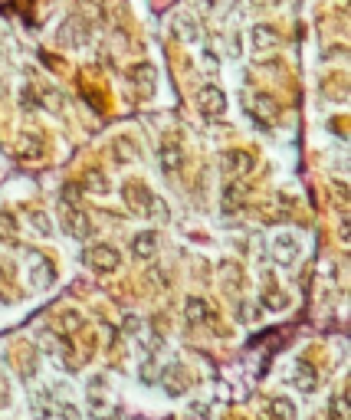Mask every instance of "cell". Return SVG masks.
Here are the masks:
<instances>
[{
  "label": "cell",
  "instance_id": "obj_1",
  "mask_svg": "<svg viewBox=\"0 0 351 420\" xmlns=\"http://www.w3.org/2000/svg\"><path fill=\"white\" fill-rule=\"evenodd\" d=\"M82 263H86L95 276H109L122 266V253L112 247V243H92V247L82 253Z\"/></svg>",
  "mask_w": 351,
  "mask_h": 420
},
{
  "label": "cell",
  "instance_id": "obj_2",
  "mask_svg": "<svg viewBox=\"0 0 351 420\" xmlns=\"http://www.w3.org/2000/svg\"><path fill=\"white\" fill-rule=\"evenodd\" d=\"M60 223H63V230H66V237H72V240H82V243H86L89 237L95 233L89 214L82 210V207H72V204H60Z\"/></svg>",
  "mask_w": 351,
  "mask_h": 420
},
{
  "label": "cell",
  "instance_id": "obj_3",
  "mask_svg": "<svg viewBox=\"0 0 351 420\" xmlns=\"http://www.w3.org/2000/svg\"><path fill=\"white\" fill-rule=\"evenodd\" d=\"M253 168H256V158L249 155V151H243V148H233V151H227V155L220 158V171L230 181L247 178Z\"/></svg>",
  "mask_w": 351,
  "mask_h": 420
},
{
  "label": "cell",
  "instance_id": "obj_4",
  "mask_svg": "<svg viewBox=\"0 0 351 420\" xmlns=\"http://www.w3.org/2000/svg\"><path fill=\"white\" fill-rule=\"evenodd\" d=\"M151 188L148 184H141V181H125L122 184V200H125V207H129L131 214H148V204H151Z\"/></svg>",
  "mask_w": 351,
  "mask_h": 420
},
{
  "label": "cell",
  "instance_id": "obj_5",
  "mask_svg": "<svg viewBox=\"0 0 351 420\" xmlns=\"http://www.w3.org/2000/svg\"><path fill=\"white\" fill-rule=\"evenodd\" d=\"M171 30H174V36H178L180 43H188V46L204 40V26H200L198 14H190V10H180L178 17H174Z\"/></svg>",
  "mask_w": 351,
  "mask_h": 420
},
{
  "label": "cell",
  "instance_id": "obj_6",
  "mask_svg": "<svg viewBox=\"0 0 351 420\" xmlns=\"http://www.w3.org/2000/svg\"><path fill=\"white\" fill-rule=\"evenodd\" d=\"M198 109L204 112L207 119H220L227 112V92L220 86H204L198 92Z\"/></svg>",
  "mask_w": 351,
  "mask_h": 420
},
{
  "label": "cell",
  "instance_id": "obj_7",
  "mask_svg": "<svg viewBox=\"0 0 351 420\" xmlns=\"http://www.w3.org/2000/svg\"><path fill=\"white\" fill-rule=\"evenodd\" d=\"M129 79H131V86H135V92L141 95V99H151L154 89H158V69H154L151 63H138V66H131Z\"/></svg>",
  "mask_w": 351,
  "mask_h": 420
},
{
  "label": "cell",
  "instance_id": "obj_8",
  "mask_svg": "<svg viewBox=\"0 0 351 420\" xmlns=\"http://www.w3.org/2000/svg\"><path fill=\"white\" fill-rule=\"evenodd\" d=\"M158 384H161L171 397H180V394H188L190 377H188V371H184V365H168V368H161Z\"/></svg>",
  "mask_w": 351,
  "mask_h": 420
},
{
  "label": "cell",
  "instance_id": "obj_9",
  "mask_svg": "<svg viewBox=\"0 0 351 420\" xmlns=\"http://www.w3.org/2000/svg\"><path fill=\"white\" fill-rule=\"evenodd\" d=\"M26 279H30L33 289H50L53 279H56V269H53V263L46 257L30 253V273H26Z\"/></svg>",
  "mask_w": 351,
  "mask_h": 420
},
{
  "label": "cell",
  "instance_id": "obj_10",
  "mask_svg": "<svg viewBox=\"0 0 351 420\" xmlns=\"http://www.w3.org/2000/svg\"><path fill=\"white\" fill-rule=\"evenodd\" d=\"M273 253H276V259H283V266H292L296 259H299V253H302L299 237H296V233H289V230L276 233V240H273Z\"/></svg>",
  "mask_w": 351,
  "mask_h": 420
},
{
  "label": "cell",
  "instance_id": "obj_11",
  "mask_svg": "<svg viewBox=\"0 0 351 420\" xmlns=\"http://www.w3.org/2000/svg\"><path fill=\"white\" fill-rule=\"evenodd\" d=\"M243 200H247V184H240V181H230V184H223L220 190V210L227 217L240 214L243 210Z\"/></svg>",
  "mask_w": 351,
  "mask_h": 420
},
{
  "label": "cell",
  "instance_id": "obj_12",
  "mask_svg": "<svg viewBox=\"0 0 351 420\" xmlns=\"http://www.w3.org/2000/svg\"><path fill=\"white\" fill-rule=\"evenodd\" d=\"M131 257L138 259V263H151L154 257H158V233L154 230H141L131 237Z\"/></svg>",
  "mask_w": 351,
  "mask_h": 420
},
{
  "label": "cell",
  "instance_id": "obj_13",
  "mask_svg": "<svg viewBox=\"0 0 351 420\" xmlns=\"http://www.w3.org/2000/svg\"><path fill=\"white\" fill-rule=\"evenodd\" d=\"M289 384L296 387V391H302V394L315 391V368H312L306 358H296L292 361V371H289Z\"/></svg>",
  "mask_w": 351,
  "mask_h": 420
},
{
  "label": "cell",
  "instance_id": "obj_14",
  "mask_svg": "<svg viewBox=\"0 0 351 420\" xmlns=\"http://www.w3.org/2000/svg\"><path fill=\"white\" fill-rule=\"evenodd\" d=\"M109 155L115 158V164H131V161H138V158H141V145H138V141H131L129 135H119V138H112Z\"/></svg>",
  "mask_w": 351,
  "mask_h": 420
},
{
  "label": "cell",
  "instance_id": "obj_15",
  "mask_svg": "<svg viewBox=\"0 0 351 420\" xmlns=\"http://www.w3.org/2000/svg\"><path fill=\"white\" fill-rule=\"evenodd\" d=\"M249 112H253V119H259V122H276L279 119V102L266 92H253L249 95Z\"/></svg>",
  "mask_w": 351,
  "mask_h": 420
},
{
  "label": "cell",
  "instance_id": "obj_16",
  "mask_svg": "<svg viewBox=\"0 0 351 420\" xmlns=\"http://www.w3.org/2000/svg\"><path fill=\"white\" fill-rule=\"evenodd\" d=\"M86 36H89V26H86V20L82 17H69L66 23L56 30V40H60L63 46H79Z\"/></svg>",
  "mask_w": 351,
  "mask_h": 420
},
{
  "label": "cell",
  "instance_id": "obj_17",
  "mask_svg": "<svg viewBox=\"0 0 351 420\" xmlns=\"http://www.w3.org/2000/svg\"><path fill=\"white\" fill-rule=\"evenodd\" d=\"M158 164H161V171L168 174V178L180 174V168H184V151H180L178 141H164L161 155H158Z\"/></svg>",
  "mask_w": 351,
  "mask_h": 420
},
{
  "label": "cell",
  "instance_id": "obj_18",
  "mask_svg": "<svg viewBox=\"0 0 351 420\" xmlns=\"http://www.w3.org/2000/svg\"><path fill=\"white\" fill-rule=\"evenodd\" d=\"M17 155H20V158H26V161H40V158L46 155L43 138L33 135V131H23V135L17 138Z\"/></svg>",
  "mask_w": 351,
  "mask_h": 420
},
{
  "label": "cell",
  "instance_id": "obj_19",
  "mask_svg": "<svg viewBox=\"0 0 351 420\" xmlns=\"http://www.w3.org/2000/svg\"><path fill=\"white\" fill-rule=\"evenodd\" d=\"M184 312H188V325H194V328H198V325H210V322H214V309H210L200 296H190L188 306H184Z\"/></svg>",
  "mask_w": 351,
  "mask_h": 420
},
{
  "label": "cell",
  "instance_id": "obj_20",
  "mask_svg": "<svg viewBox=\"0 0 351 420\" xmlns=\"http://www.w3.org/2000/svg\"><path fill=\"white\" fill-rule=\"evenodd\" d=\"M289 292L286 289H279V286H266L263 292H259V306H263L266 312H283V309H289Z\"/></svg>",
  "mask_w": 351,
  "mask_h": 420
},
{
  "label": "cell",
  "instance_id": "obj_21",
  "mask_svg": "<svg viewBox=\"0 0 351 420\" xmlns=\"http://www.w3.org/2000/svg\"><path fill=\"white\" fill-rule=\"evenodd\" d=\"M79 188H82V194L105 198V194H109V178H105V171H99V168H89V171L82 174V181H79Z\"/></svg>",
  "mask_w": 351,
  "mask_h": 420
},
{
  "label": "cell",
  "instance_id": "obj_22",
  "mask_svg": "<svg viewBox=\"0 0 351 420\" xmlns=\"http://www.w3.org/2000/svg\"><path fill=\"white\" fill-rule=\"evenodd\" d=\"M249 43H253V50L256 53H266V50H273V46L279 43V33H276L269 23H256L253 30H249Z\"/></svg>",
  "mask_w": 351,
  "mask_h": 420
},
{
  "label": "cell",
  "instance_id": "obj_23",
  "mask_svg": "<svg viewBox=\"0 0 351 420\" xmlns=\"http://www.w3.org/2000/svg\"><path fill=\"white\" fill-rule=\"evenodd\" d=\"M269 414H273V420H296V401H289L286 394L273 397L269 401Z\"/></svg>",
  "mask_w": 351,
  "mask_h": 420
},
{
  "label": "cell",
  "instance_id": "obj_24",
  "mask_svg": "<svg viewBox=\"0 0 351 420\" xmlns=\"http://www.w3.org/2000/svg\"><path fill=\"white\" fill-rule=\"evenodd\" d=\"M26 223L33 227L36 237H53V220L46 210H26Z\"/></svg>",
  "mask_w": 351,
  "mask_h": 420
},
{
  "label": "cell",
  "instance_id": "obj_25",
  "mask_svg": "<svg viewBox=\"0 0 351 420\" xmlns=\"http://www.w3.org/2000/svg\"><path fill=\"white\" fill-rule=\"evenodd\" d=\"M325 420H348V397H345V394L328 397V404H325Z\"/></svg>",
  "mask_w": 351,
  "mask_h": 420
},
{
  "label": "cell",
  "instance_id": "obj_26",
  "mask_svg": "<svg viewBox=\"0 0 351 420\" xmlns=\"http://www.w3.org/2000/svg\"><path fill=\"white\" fill-rule=\"evenodd\" d=\"M145 217H151L158 227H161V223H171V207H168V200L151 198V204H148V214H145Z\"/></svg>",
  "mask_w": 351,
  "mask_h": 420
},
{
  "label": "cell",
  "instance_id": "obj_27",
  "mask_svg": "<svg viewBox=\"0 0 351 420\" xmlns=\"http://www.w3.org/2000/svg\"><path fill=\"white\" fill-rule=\"evenodd\" d=\"M20 233V223L10 210H0V240H17Z\"/></svg>",
  "mask_w": 351,
  "mask_h": 420
},
{
  "label": "cell",
  "instance_id": "obj_28",
  "mask_svg": "<svg viewBox=\"0 0 351 420\" xmlns=\"http://www.w3.org/2000/svg\"><path fill=\"white\" fill-rule=\"evenodd\" d=\"M53 407H56V404H53V391H40V394H36V401L30 404V411H33V417H50L53 414Z\"/></svg>",
  "mask_w": 351,
  "mask_h": 420
},
{
  "label": "cell",
  "instance_id": "obj_29",
  "mask_svg": "<svg viewBox=\"0 0 351 420\" xmlns=\"http://www.w3.org/2000/svg\"><path fill=\"white\" fill-rule=\"evenodd\" d=\"M184 417H188V420H210V417H214V407H210L207 401H188Z\"/></svg>",
  "mask_w": 351,
  "mask_h": 420
},
{
  "label": "cell",
  "instance_id": "obj_30",
  "mask_svg": "<svg viewBox=\"0 0 351 420\" xmlns=\"http://www.w3.org/2000/svg\"><path fill=\"white\" fill-rule=\"evenodd\" d=\"M82 325H86V318L79 316L76 309H66V312H63V316H60V332H63V335H69V332H79V328H82Z\"/></svg>",
  "mask_w": 351,
  "mask_h": 420
},
{
  "label": "cell",
  "instance_id": "obj_31",
  "mask_svg": "<svg viewBox=\"0 0 351 420\" xmlns=\"http://www.w3.org/2000/svg\"><path fill=\"white\" fill-rule=\"evenodd\" d=\"M86 407L95 414V417H105V414H112V404L105 401V394H99V391H89V394H86Z\"/></svg>",
  "mask_w": 351,
  "mask_h": 420
},
{
  "label": "cell",
  "instance_id": "obj_32",
  "mask_svg": "<svg viewBox=\"0 0 351 420\" xmlns=\"http://www.w3.org/2000/svg\"><path fill=\"white\" fill-rule=\"evenodd\" d=\"M53 417H56V420H82V411H79L76 404L63 401V404H56V407H53Z\"/></svg>",
  "mask_w": 351,
  "mask_h": 420
},
{
  "label": "cell",
  "instance_id": "obj_33",
  "mask_svg": "<svg viewBox=\"0 0 351 420\" xmlns=\"http://www.w3.org/2000/svg\"><path fill=\"white\" fill-rule=\"evenodd\" d=\"M138 375H141V381H145V384H158L161 368H158V361H154V358H148L145 365H141V371H138Z\"/></svg>",
  "mask_w": 351,
  "mask_h": 420
},
{
  "label": "cell",
  "instance_id": "obj_34",
  "mask_svg": "<svg viewBox=\"0 0 351 420\" xmlns=\"http://www.w3.org/2000/svg\"><path fill=\"white\" fill-rule=\"evenodd\" d=\"M237 322H240V325H253V322H259V309L256 306H249V302H243L240 309H237Z\"/></svg>",
  "mask_w": 351,
  "mask_h": 420
},
{
  "label": "cell",
  "instance_id": "obj_35",
  "mask_svg": "<svg viewBox=\"0 0 351 420\" xmlns=\"http://www.w3.org/2000/svg\"><path fill=\"white\" fill-rule=\"evenodd\" d=\"M53 352H56V358L72 361V342H69L66 335H60V338H53Z\"/></svg>",
  "mask_w": 351,
  "mask_h": 420
},
{
  "label": "cell",
  "instance_id": "obj_36",
  "mask_svg": "<svg viewBox=\"0 0 351 420\" xmlns=\"http://www.w3.org/2000/svg\"><path fill=\"white\" fill-rule=\"evenodd\" d=\"M79 198H82V188H79V184H66V188H63V194H60V204L79 207Z\"/></svg>",
  "mask_w": 351,
  "mask_h": 420
},
{
  "label": "cell",
  "instance_id": "obj_37",
  "mask_svg": "<svg viewBox=\"0 0 351 420\" xmlns=\"http://www.w3.org/2000/svg\"><path fill=\"white\" fill-rule=\"evenodd\" d=\"M23 109H40V89L33 86L23 89Z\"/></svg>",
  "mask_w": 351,
  "mask_h": 420
},
{
  "label": "cell",
  "instance_id": "obj_38",
  "mask_svg": "<svg viewBox=\"0 0 351 420\" xmlns=\"http://www.w3.org/2000/svg\"><path fill=\"white\" fill-rule=\"evenodd\" d=\"M20 361H23V377H33V375H36V358L30 361V358H26V355H23V358H20Z\"/></svg>",
  "mask_w": 351,
  "mask_h": 420
},
{
  "label": "cell",
  "instance_id": "obj_39",
  "mask_svg": "<svg viewBox=\"0 0 351 420\" xmlns=\"http://www.w3.org/2000/svg\"><path fill=\"white\" fill-rule=\"evenodd\" d=\"M105 384H109V377H105V375H92V377H89V387H92V391H99V387H105Z\"/></svg>",
  "mask_w": 351,
  "mask_h": 420
},
{
  "label": "cell",
  "instance_id": "obj_40",
  "mask_svg": "<svg viewBox=\"0 0 351 420\" xmlns=\"http://www.w3.org/2000/svg\"><path fill=\"white\" fill-rule=\"evenodd\" d=\"M190 4H194L198 10H214L217 7V0H190Z\"/></svg>",
  "mask_w": 351,
  "mask_h": 420
},
{
  "label": "cell",
  "instance_id": "obj_41",
  "mask_svg": "<svg viewBox=\"0 0 351 420\" xmlns=\"http://www.w3.org/2000/svg\"><path fill=\"white\" fill-rule=\"evenodd\" d=\"M148 279H151V283H168V279H164V276L158 273V269H151V276H148Z\"/></svg>",
  "mask_w": 351,
  "mask_h": 420
},
{
  "label": "cell",
  "instance_id": "obj_42",
  "mask_svg": "<svg viewBox=\"0 0 351 420\" xmlns=\"http://www.w3.org/2000/svg\"><path fill=\"white\" fill-rule=\"evenodd\" d=\"M4 99H7V82L0 79V102H4Z\"/></svg>",
  "mask_w": 351,
  "mask_h": 420
},
{
  "label": "cell",
  "instance_id": "obj_43",
  "mask_svg": "<svg viewBox=\"0 0 351 420\" xmlns=\"http://www.w3.org/2000/svg\"><path fill=\"white\" fill-rule=\"evenodd\" d=\"M0 279H4V269H0Z\"/></svg>",
  "mask_w": 351,
  "mask_h": 420
}]
</instances>
